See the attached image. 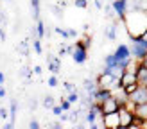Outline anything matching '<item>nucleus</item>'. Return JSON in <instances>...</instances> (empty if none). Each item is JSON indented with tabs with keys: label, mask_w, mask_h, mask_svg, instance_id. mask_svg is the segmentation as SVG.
Wrapping results in <instances>:
<instances>
[{
	"label": "nucleus",
	"mask_w": 147,
	"mask_h": 129,
	"mask_svg": "<svg viewBox=\"0 0 147 129\" xmlns=\"http://www.w3.org/2000/svg\"><path fill=\"white\" fill-rule=\"evenodd\" d=\"M122 22H124V25H126V31H127L131 40L142 38V36L147 32V13L145 11L129 9Z\"/></svg>",
	"instance_id": "nucleus-1"
},
{
	"label": "nucleus",
	"mask_w": 147,
	"mask_h": 129,
	"mask_svg": "<svg viewBox=\"0 0 147 129\" xmlns=\"http://www.w3.org/2000/svg\"><path fill=\"white\" fill-rule=\"evenodd\" d=\"M97 86H99V88L115 90L117 86H120V77H117V75L111 74L108 68H104V72H100L99 77H97Z\"/></svg>",
	"instance_id": "nucleus-2"
},
{
	"label": "nucleus",
	"mask_w": 147,
	"mask_h": 129,
	"mask_svg": "<svg viewBox=\"0 0 147 129\" xmlns=\"http://www.w3.org/2000/svg\"><path fill=\"white\" fill-rule=\"evenodd\" d=\"M131 56L136 57L138 61H142L144 57H147V38H136V40H131Z\"/></svg>",
	"instance_id": "nucleus-3"
},
{
	"label": "nucleus",
	"mask_w": 147,
	"mask_h": 129,
	"mask_svg": "<svg viewBox=\"0 0 147 129\" xmlns=\"http://www.w3.org/2000/svg\"><path fill=\"white\" fill-rule=\"evenodd\" d=\"M100 104V110H102V115H106V113H115V111H119L120 110V102H119V99H117L115 95H111V97H108L106 100H102V102H99Z\"/></svg>",
	"instance_id": "nucleus-4"
},
{
	"label": "nucleus",
	"mask_w": 147,
	"mask_h": 129,
	"mask_svg": "<svg viewBox=\"0 0 147 129\" xmlns=\"http://www.w3.org/2000/svg\"><path fill=\"white\" fill-rule=\"evenodd\" d=\"M119 117H120V127H131V124H133V120H135V111L133 110H129V108L126 106H120V110H119Z\"/></svg>",
	"instance_id": "nucleus-5"
},
{
	"label": "nucleus",
	"mask_w": 147,
	"mask_h": 129,
	"mask_svg": "<svg viewBox=\"0 0 147 129\" xmlns=\"http://www.w3.org/2000/svg\"><path fill=\"white\" fill-rule=\"evenodd\" d=\"M102 126H104L106 129H119V127H120V117H119V111L102 115Z\"/></svg>",
	"instance_id": "nucleus-6"
},
{
	"label": "nucleus",
	"mask_w": 147,
	"mask_h": 129,
	"mask_svg": "<svg viewBox=\"0 0 147 129\" xmlns=\"http://www.w3.org/2000/svg\"><path fill=\"white\" fill-rule=\"evenodd\" d=\"M111 5H113V9L117 13V16H119L120 20H124L126 13L129 11V0H113Z\"/></svg>",
	"instance_id": "nucleus-7"
},
{
	"label": "nucleus",
	"mask_w": 147,
	"mask_h": 129,
	"mask_svg": "<svg viewBox=\"0 0 147 129\" xmlns=\"http://www.w3.org/2000/svg\"><path fill=\"white\" fill-rule=\"evenodd\" d=\"M113 54L117 57V61H129L131 57H133L131 56V48H129V45H126V43H120Z\"/></svg>",
	"instance_id": "nucleus-8"
},
{
	"label": "nucleus",
	"mask_w": 147,
	"mask_h": 129,
	"mask_svg": "<svg viewBox=\"0 0 147 129\" xmlns=\"http://www.w3.org/2000/svg\"><path fill=\"white\" fill-rule=\"evenodd\" d=\"M129 99L133 100L135 104H142V102H147V88L145 86H140L138 84V88L129 95Z\"/></svg>",
	"instance_id": "nucleus-9"
},
{
	"label": "nucleus",
	"mask_w": 147,
	"mask_h": 129,
	"mask_svg": "<svg viewBox=\"0 0 147 129\" xmlns=\"http://www.w3.org/2000/svg\"><path fill=\"white\" fill-rule=\"evenodd\" d=\"M86 57H88V48H83V47L76 45V48H74V52H72V59L77 64H83L86 61Z\"/></svg>",
	"instance_id": "nucleus-10"
},
{
	"label": "nucleus",
	"mask_w": 147,
	"mask_h": 129,
	"mask_svg": "<svg viewBox=\"0 0 147 129\" xmlns=\"http://www.w3.org/2000/svg\"><path fill=\"white\" fill-rule=\"evenodd\" d=\"M113 91L109 88H97V91L93 93V100L95 102H102V100H106L108 97H111Z\"/></svg>",
	"instance_id": "nucleus-11"
},
{
	"label": "nucleus",
	"mask_w": 147,
	"mask_h": 129,
	"mask_svg": "<svg viewBox=\"0 0 147 129\" xmlns=\"http://www.w3.org/2000/svg\"><path fill=\"white\" fill-rule=\"evenodd\" d=\"M136 81H138L140 86H145L147 88V67H144L142 63H140V67L136 70Z\"/></svg>",
	"instance_id": "nucleus-12"
},
{
	"label": "nucleus",
	"mask_w": 147,
	"mask_h": 129,
	"mask_svg": "<svg viewBox=\"0 0 147 129\" xmlns=\"http://www.w3.org/2000/svg\"><path fill=\"white\" fill-rule=\"evenodd\" d=\"M133 83H138L136 81V74L135 72H124L120 75V86H127V84H133Z\"/></svg>",
	"instance_id": "nucleus-13"
},
{
	"label": "nucleus",
	"mask_w": 147,
	"mask_h": 129,
	"mask_svg": "<svg viewBox=\"0 0 147 129\" xmlns=\"http://www.w3.org/2000/svg\"><path fill=\"white\" fill-rule=\"evenodd\" d=\"M61 68V61H59V57H56V56H49V70L52 72V74H57Z\"/></svg>",
	"instance_id": "nucleus-14"
},
{
	"label": "nucleus",
	"mask_w": 147,
	"mask_h": 129,
	"mask_svg": "<svg viewBox=\"0 0 147 129\" xmlns=\"http://www.w3.org/2000/svg\"><path fill=\"white\" fill-rule=\"evenodd\" d=\"M135 115L140 117L144 120H147V102H142V104H136L135 106Z\"/></svg>",
	"instance_id": "nucleus-15"
},
{
	"label": "nucleus",
	"mask_w": 147,
	"mask_h": 129,
	"mask_svg": "<svg viewBox=\"0 0 147 129\" xmlns=\"http://www.w3.org/2000/svg\"><path fill=\"white\" fill-rule=\"evenodd\" d=\"M34 31H36V38H43V36L47 34V31H45V24H43L41 20H36V27H34Z\"/></svg>",
	"instance_id": "nucleus-16"
},
{
	"label": "nucleus",
	"mask_w": 147,
	"mask_h": 129,
	"mask_svg": "<svg viewBox=\"0 0 147 129\" xmlns=\"http://www.w3.org/2000/svg\"><path fill=\"white\" fill-rule=\"evenodd\" d=\"M16 113H18V102H16V100H11V110H9V122H13V124H14V120H16Z\"/></svg>",
	"instance_id": "nucleus-17"
},
{
	"label": "nucleus",
	"mask_w": 147,
	"mask_h": 129,
	"mask_svg": "<svg viewBox=\"0 0 147 129\" xmlns=\"http://www.w3.org/2000/svg\"><path fill=\"white\" fill-rule=\"evenodd\" d=\"M106 38L108 40H115L117 38V24H111L106 27Z\"/></svg>",
	"instance_id": "nucleus-18"
},
{
	"label": "nucleus",
	"mask_w": 147,
	"mask_h": 129,
	"mask_svg": "<svg viewBox=\"0 0 147 129\" xmlns=\"http://www.w3.org/2000/svg\"><path fill=\"white\" fill-rule=\"evenodd\" d=\"M76 45L77 47H83V48H90V45H92V38H90V36H83V38H81L77 43H76Z\"/></svg>",
	"instance_id": "nucleus-19"
},
{
	"label": "nucleus",
	"mask_w": 147,
	"mask_h": 129,
	"mask_svg": "<svg viewBox=\"0 0 147 129\" xmlns=\"http://www.w3.org/2000/svg\"><path fill=\"white\" fill-rule=\"evenodd\" d=\"M31 5H32V18L40 20V0H31Z\"/></svg>",
	"instance_id": "nucleus-20"
},
{
	"label": "nucleus",
	"mask_w": 147,
	"mask_h": 129,
	"mask_svg": "<svg viewBox=\"0 0 147 129\" xmlns=\"http://www.w3.org/2000/svg\"><path fill=\"white\" fill-rule=\"evenodd\" d=\"M104 64H106L108 68H115V67H117V57H115V54L106 56V57H104Z\"/></svg>",
	"instance_id": "nucleus-21"
},
{
	"label": "nucleus",
	"mask_w": 147,
	"mask_h": 129,
	"mask_svg": "<svg viewBox=\"0 0 147 129\" xmlns=\"http://www.w3.org/2000/svg\"><path fill=\"white\" fill-rule=\"evenodd\" d=\"M18 52L22 56H29V41H22L18 45Z\"/></svg>",
	"instance_id": "nucleus-22"
},
{
	"label": "nucleus",
	"mask_w": 147,
	"mask_h": 129,
	"mask_svg": "<svg viewBox=\"0 0 147 129\" xmlns=\"http://www.w3.org/2000/svg\"><path fill=\"white\" fill-rule=\"evenodd\" d=\"M43 106H45L47 110H52V108H54V99L50 95H47L45 99H43Z\"/></svg>",
	"instance_id": "nucleus-23"
},
{
	"label": "nucleus",
	"mask_w": 147,
	"mask_h": 129,
	"mask_svg": "<svg viewBox=\"0 0 147 129\" xmlns=\"http://www.w3.org/2000/svg\"><path fill=\"white\" fill-rule=\"evenodd\" d=\"M32 47H34V52H36V54H41L43 48H41V41H40V38H36V40L32 41Z\"/></svg>",
	"instance_id": "nucleus-24"
},
{
	"label": "nucleus",
	"mask_w": 147,
	"mask_h": 129,
	"mask_svg": "<svg viewBox=\"0 0 147 129\" xmlns=\"http://www.w3.org/2000/svg\"><path fill=\"white\" fill-rule=\"evenodd\" d=\"M31 74H32V70L29 68V67H22V68H20V75H22V77L27 79V77H31Z\"/></svg>",
	"instance_id": "nucleus-25"
},
{
	"label": "nucleus",
	"mask_w": 147,
	"mask_h": 129,
	"mask_svg": "<svg viewBox=\"0 0 147 129\" xmlns=\"http://www.w3.org/2000/svg\"><path fill=\"white\" fill-rule=\"evenodd\" d=\"M136 88H138V83H133V84H127V86H124V90H126V93H127V95H131V93H133Z\"/></svg>",
	"instance_id": "nucleus-26"
},
{
	"label": "nucleus",
	"mask_w": 147,
	"mask_h": 129,
	"mask_svg": "<svg viewBox=\"0 0 147 129\" xmlns=\"http://www.w3.org/2000/svg\"><path fill=\"white\" fill-rule=\"evenodd\" d=\"M67 99L74 104V102H77V100H79V93H77V91H72V93H68V97H67Z\"/></svg>",
	"instance_id": "nucleus-27"
},
{
	"label": "nucleus",
	"mask_w": 147,
	"mask_h": 129,
	"mask_svg": "<svg viewBox=\"0 0 147 129\" xmlns=\"http://www.w3.org/2000/svg\"><path fill=\"white\" fill-rule=\"evenodd\" d=\"M49 86H50V88H56V86H57V77H56V74H52V75L49 77Z\"/></svg>",
	"instance_id": "nucleus-28"
},
{
	"label": "nucleus",
	"mask_w": 147,
	"mask_h": 129,
	"mask_svg": "<svg viewBox=\"0 0 147 129\" xmlns=\"http://www.w3.org/2000/svg\"><path fill=\"white\" fill-rule=\"evenodd\" d=\"M74 5L76 7H81V9H84L88 5V0H74Z\"/></svg>",
	"instance_id": "nucleus-29"
},
{
	"label": "nucleus",
	"mask_w": 147,
	"mask_h": 129,
	"mask_svg": "<svg viewBox=\"0 0 147 129\" xmlns=\"http://www.w3.org/2000/svg\"><path fill=\"white\" fill-rule=\"evenodd\" d=\"M70 106H72V102H70L68 99H63V100H61V108H63V111H68V110H70Z\"/></svg>",
	"instance_id": "nucleus-30"
},
{
	"label": "nucleus",
	"mask_w": 147,
	"mask_h": 129,
	"mask_svg": "<svg viewBox=\"0 0 147 129\" xmlns=\"http://www.w3.org/2000/svg\"><path fill=\"white\" fill-rule=\"evenodd\" d=\"M56 32L59 34V36H63V38H70V32H68V31H65V29H59V27H56Z\"/></svg>",
	"instance_id": "nucleus-31"
},
{
	"label": "nucleus",
	"mask_w": 147,
	"mask_h": 129,
	"mask_svg": "<svg viewBox=\"0 0 147 129\" xmlns=\"http://www.w3.org/2000/svg\"><path fill=\"white\" fill-rule=\"evenodd\" d=\"M52 113H54V115H57V117H59V115L63 113V108H61V104H59V106H56V104H54V108H52Z\"/></svg>",
	"instance_id": "nucleus-32"
},
{
	"label": "nucleus",
	"mask_w": 147,
	"mask_h": 129,
	"mask_svg": "<svg viewBox=\"0 0 147 129\" xmlns=\"http://www.w3.org/2000/svg\"><path fill=\"white\" fill-rule=\"evenodd\" d=\"M7 117H9V111H7L5 108H0V118H4V120H5Z\"/></svg>",
	"instance_id": "nucleus-33"
},
{
	"label": "nucleus",
	"mask_w": 147,
	"mask_h": 129,
	"mask_svg": "<svg viewBox=\"0 0 147 129\" xmlns=\"http://www.w3.org/2000/svg\"><path fill=\"white\" fill-rule=\"evenodd\" d=\"M29 127H31V129H40V122L38 120H31V122H29Z\"/></svg>",
	"instance_id": "nucleus-34"
},
{
	"label": "nucleus",
	"mask_w": 147,
	"mask_h": 129,
	"mask_svg": "<svg viewBox=\"0 0 147 129\" xmlns=\"http://www.w3.org/2000/svg\"><path fill=\"white\" fill-rule=\"evenodd\" d=\"M65 90H67L68 93H72V91H76V88H74V84H72V83H65Z\"/></svg>",
	"instance_id": "nucleus-35"
},
{
	"label": "nucleus",
	"mask_w": 147,
	"mask_h": 129,
	"mask_svg": "<svg viewBox=\"0 0 147 129\" xmlns=\"http://www.w3.org/2000/svg\"><path fill=\"white\" fill-rule=\"evenodd\" d=\"M52 11L56 13V16H61V13H63L61 11V5H52Z\"/></svg>",
	"instance_id": "nucleus-36"
},
{
	"label": "nucleus",
	"mask_w": 147,
	"mask_h": 129,
	"mask_svg": "<svg viewBox=\"0 0 147 129\" xmlns=\"http://www.w3.org/2000/svg\"><path fill=\"white\" fill-rule=\"evenodd\" d=\"M95 7H97V9H104V5H102L100 0H95Z\"/></svg>",
	"instance_id": "nucleus-37"
},
{
	"label": "nucleus",
	"mask_w": 147,
	"mask_h": 129,
	"mask_svg": "<svg viewBox=\"0 0 147 129\" xmlns=\"http://www.w3.org/2000/svg\"><path fill=\"white\" fill-rule=\"evenodd\" d=\"M4 97H5V88L0 84V99H4Z\"/></svg>",
	"instance_id": "nucleus-38"
},
{
	"label": "nucleus",
	"mask_w": 147,
	"mask_h": 129,
	"mask_svg": "<svg viewBox=\"0 0 147 129\" xmlns=\"http://www.w3.org/2000/svg\"><path fill=\"white\" fill-rule=\"evenodd\" d=\"M5 40V32H4V29H0V43H2Z\"/></svg>",
	"instance_id": "nucleus-39"
},
{
	"label": "nucleus",
	"mask_w": 147,
	"mask_h": 129,
	"mask_svg": "<svg viewBox=\"0 0 147 129\" xmlns=\"http://www.w3.org/2000/svg\"><path fill=\"white\" fill-rule=\"evenodd\" d=\"M32 72H34L36 75H40V74H41V67H34V70H32Z\"/></svg>",
	"instance_id": "nucleus-40"
},
{
	"label": "nucleus",
	"mask_w": 147,
	"mask_h": 129,
	"mask_svg": "<svg viewBox=\"0 0 147 129\" xmlns=\"http://www.w3.org/2000/svg\"><path fill=\"white\" fill-rule=\"evenodd\" d=\"M68 32H70V38H76V36H77V32H76V31H74V29H70V31H68Z\"/></svg>",
	"instance_id": "nucleus-41"
},
{
	"label": "nucleus",
	"mask_w": 147,
	"mask_h": 129,
	"mask_svg": "<svg viewBox=\"0 0 147 129\" xmlns=\"http://www.w3.org/2000/svg\"><path fill=\"white\" fill-rule=\"evenodd\" d=\"M4 81H5V75L2 74V72H0V84H4Z\"/></svg>",
	"instance_id": "nucleus-42"
},
{
	"label": "nucleus",
	"mask_w": 147,
	"mask_h": 129,
	"mask_svg": "<svg viewBox=\"0 0 147 129\" xmlns=\"http://www.w3.org/2000/svg\"><path fill=\"white\" fill-rule=\"evenodd\" d=\"M0 22H2V14H0Z\"/></svg>",
	"instance_id": "nucleus-43"
},
{
	"label": "nucleus",
	"mask_w": 147,
	"mask_h": 129,
	"mask_svg": "<svg viewBox=\"0 0 147 129\" xmlns=\"http://www.w3.org/2000/svg\"><path fill=\"white\" fill-rule=\"evenodd\" d=\"M5 2H11V0H5Z\"/></svg>",
	"instance_id": "nucleus-44"
}]
</instances>
